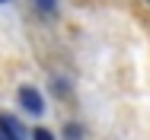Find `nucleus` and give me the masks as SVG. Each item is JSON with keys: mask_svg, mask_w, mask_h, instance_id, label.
I'll use <instances>...</instances> for the list:
<instances>
[{"mask_svg": "<svg viewBox=\"0 0 150 140\" xmlns=\"http://www.w3.org/2000/svg\"><path fill=\"white\" fill-rule=\"evenodd\" d=\"M19 105H23L29 115H42L45 112V102H42L38 89H32V86H23V89H19Z\"/></svg>", "mask_w": 150, "mask_h": 140, "instance_id": "1", "label": "nucleus"}, {"mask_svg": "<svg viewBox=\"0 0 150 140\" xmlns=\"http://www.w3.org/2000/svg\"><path fill=\"white\" fill-rule=\"evenodd\" d=\"M0 127H3V134H6L10 140H26V127H23L13 115H6V112L0 115Z\"/></svg>", "mask_w": 150, "mask_h": 140, "instance_id": "2", "label": "nucleus"}, {"mask_svg": "<svg viewBox=\"0 0 150 140\" xmlns=\"http://www.w3.org/2000/svg\"><path fill=\"white\" fill-rule=\"evenodd\" d=\"M35 6H38V13H42V16H54L58 0H35Z\"/></svg>", "mask_w": 150, "mask_h": 140, "instance_id": "3", "label": "nucleus"}, {"mask_svg": "<svg viewBox=\"0 0 150 140\" xmlns=\"http://www.w3.org/2000/svg\"><path fill=\"white\" fill-rule=\"evenodd\" d=\"M64 134H67V137H83V127H77V124H67V127H64Z\"/></svg>", "mask_w": 150, "mask_h": 140, "instance_id": "4", "label": "nucleus"}, {"mask_svg": "<svg viewBox=\"0 0 150 140\" xmlns=\"http://www.w3.org/2000/svg\"><path fill=\"white\" fill-rule=\"evenodd\" d=\"M0 3H6V0H0Z\"/></svg>", "mask_w": 150, "mask_h": 140, "instance_id": "5", "label": "nucleus"}]
</instances>
